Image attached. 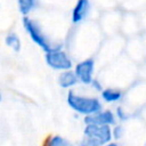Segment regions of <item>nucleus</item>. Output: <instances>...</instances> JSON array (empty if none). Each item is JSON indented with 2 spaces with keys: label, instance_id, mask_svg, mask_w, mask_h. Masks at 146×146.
I'll use <instances>...</instances> for the list:
<instances>
[{
  "label": "nucleus",
  "instance_id": "nucleus-14",
  "mask_svg": "<svg viewBox=\"0 0 146 146\" xmlns=\"http://www.w3.org/2000/svg\"><path fill=\"white\" fill-rule=\"evenodd\" d=\"M122 127L121 125H116L115 127V129H114V131H112V137H114L115 139H119V138H121L122 137Z\"/></svg>",
  "mask_w": 146,
  "mask_h": 146
},
{
  "label": "nucleus",
  "instance_id": "nucleus-11",
  "mask_svg": "<svg viewBox=\"0 0 146 146\" xmlns=\"http://www.w3.org/2000/svg\"><path fill=\"white\" fill-rule=\"evenodd\" d=\"M17 2L19 11L24 16H27L35 6V0H17Z\"/></svg>",
  "mask_w": 146,
  "mask_h": 146
},
{
  "label": "nucleus",
  "instance_id": "nucleus-3",
  "mask_svg": "<svg viewBox=\"0 0 146 146\" xmlns=\"http://www.w3.org/2000/svg\"><path fill=\"white\" fill-rule=\"evenodd\" d=\"M46 63L49 67L57 71H68L72 67L71 58L62 49H56L49 52H46L44 56Z\"/></svg>",
  "mask_w": 146,
  "mask_h": 146
},
{
  "label": "nucleus",
  "instance_id": "nucleus-7",
  "mask_svg": "<svg viewBox=\"0 0 146 146\" xmlns=\"http://www.w3.org/2000/svg\"><path fill=\"white\" fill-rule=\"evenodd\" d=\"M90 11V1L89 0H78L73 10H72V23L73 24H79L82 21L86 19Z\"/></svg>",
  "mask_w": 146,
  "mask_h": 146
},
{
  "label": "nucleus",
  "instance_id": "nucleus-4",
  "mask_svg": "<svg viewBox=\"0 0 146 146\" xmlns=\"http://www.w3.org/2000/svg\"><path fill=\"white\" fill-rule=\"evenodd\" d=\"M84 137L90 138L98 143L100 146L110 143L112 140V130L110 125H98V124H89L84 128Z\"/></svg>",
  "mask_w": 146,
  "mask_h": 146
},
{
  "label": "nucleus",
  "instance_id": "nucleus-6",
  "mask_svg": "<svg viewBox=\"0 0 146 146\" xmlns=\"http://www.w3.org/2000/svg\"><path fill=\"white\" fill-rule=\"evenodd\" d=\"M83 122L86 125H89V124L113 125L115 124V116L111 111H99L95 114L84 116Z\"/></svg>",
  "mask_w": 146,
  "mask_h": 146
},
{
  "label": "nucleus",
  "instance_id": "nucleus-5",
  "mask_svg": "<svg viewBox=\"0 0 146 146\" xmlns=\"http://www.w3.org/2000/svg\"><path fill=\"white\" fill-rule=\"evenodd\" d=\"M94 68H95V60L92 58L84 59L75 65L74 74L78 81L82 82L83 84H91L94 78Z\"/></svg>",
  "mask_w": 146,
  "mask_h": 146
},
{
  "label": "nucleus",
  "instance_id": "nucleus-15",
  "mask_svg": "<svg viewBox=\"0 0 146 146\" xmlns=\"http://www.w3.org/2000/svg\"><path fill=\"white\" fill-rule=\"evenodd\" d=\"M123 114H124V113L122 112V108H117V116H119L120 119H122V120L127 117V116H125V115H123Z\"/></svg>",
  "mask_w": 146,
  "mask_h": 146
},
{
  "label": "nucleus",
  "instance_id": "nucleus-13",
  "mask_svg": "<svg viewBox=\"0 0 146 146\" xmlns=\"http://www.w3.org/2000/svg\"><path fill=\"white\" fill-rule=\"evenodd\" d=\"M80 146H100L98 143H96L95 140L90 139V138H86L80 143Z\"/></svg>",
  "mask_w": 146,
  "mask_h": 146
},
{
  "label": "nucleus",
  "instance_id": "nucleus-10",
  "mask_svg": "<svg viewBox=\"0 0 146 146\" xmlns=\"http://www.w3.org/2000/svg\"><path fill=\"white\" fill-rule=\"evenodd\" d=\"M5 43H6L9 48H11L14 51H16V52H18V51L21 50V47H22V43H21V40H19L18 35H17L16 33H14V32H9V33L6 35V38H5Z\"/></svg>",
  "mask_w": 146,
  "mask_h": 146
},
{
  "label": "nucleus",
  "instance_id": "nucleus-2",
  "mask_svg": "<svg viewBox=\"0 0 146 146\" xmlns=\"http://www.w3.org/2000/svg\"><path fill=\"white\" fill-rule=\"evenodd\" d=\"M23 25L25 31L27 32V34L30 35V38L32 39V41L34 43H36L40 48H42L44 50V52H49L56 49H60V46H52L50 43V41L47 39V36L43 34L42 30L40 29L39 24L36 22H34L33 19L29 18V17H24L23 18Z\"/></svg>",
  "mask_w": 146,
  "mask_h": 146
},
{
  "label": "nucleus",
  "instance_id": "nucleus-12",
  "mask_svg": "<svg viewBox=\"0 0 146 146\" xmlns=\"http://www.w3.org/2000/svg\"><path fill=\"white\" fill-rule=\"evenodd\" d=\"M46 146H71V144L60 136H52L47 140Z\"/></svg>",
  "mask_w": 146,
  "mask_h": 146
},
{
  "label": "nucleus",
  "instance_id": "nucleus-16",
  "mask_svg": "<svg viewBox=\"0 0 146 146\" xmlns=\"http://www.w3.org/2000/svg\"><path fill=\"white\" fill-rule=\"evenodd\" d=\"M103 146H119L116 143H112V141H110V143H107V144H105V145H103Z\"/></svg>",
  "mask_w": 146,
  "mask_h": 146
},
{
  "label": "nucleus",
  "instance_id": "nucleus-8",
  "mask_svg": "<svg viewBox=\"0 0 146 146\" xmlns=\"http://www.w3.org/2000/svg\"><path fill=\"white\" fill-rule=\"evenodd\" d=\"M76 83H78V79H76L74 72L71 71V70H68V71H63V72L59 74V76H58V84H59L62 88H64V89L71 88V87H73V86H75Z\"/></svg>",
  "mask_w": 146,
  "mask_h": 146
},
{
  "label": "nucleus",
  "instance_id": "nucleus-17",
  "mask_svg": "<svg viewBox=\"0 0 146 146\" xmlns=\"http://www.w3.org/2000/svg\"><path fill=\"white\" fill-rule=\"evenodd\" d=\"M1 100H2V95H1V92H0V103H1Z\"/></svg>",
  "mask_w": 146,
  "mask_h": 146
},
{
  "label": "nucleus",
  "instance_id": "nucleus-1",
  "mask_svg": "<svg viewBox=\"0 0 146 146\" xmlns=\"http://www.w3.org/2000/svg\"><path fill=\"white\" fill-rule=\"evenodd\" d=\"M66 100L68 106L73 111L84 116L91 115L102 111V103L98 98H95V97H86V96L76 95L73 91H70Z\"/></svg>",
  "mask_w": 146,
  "mask_h": 146
},
{
  "label": "nucleus",
  "instance_id": "nucleus-9",
  "mask_svg": "<svg viewBox=\"0 0 146 146\" xmlns=\"http://www.w3.org/2000/svg\"><path fill=\"white\" fill-rule=\"evenodd\" d=\"M102 98L106 102V103H115L121 100L122 98V92L119 89H114V88H106L104 90H102Z\"/></svg>",
  "mask_w": 146,
  "mask_h": 146
}]
</instances>
